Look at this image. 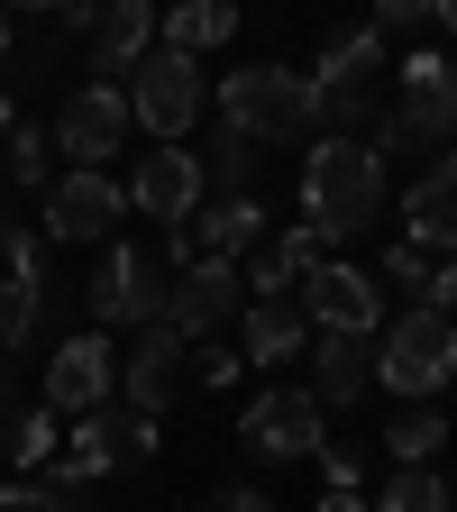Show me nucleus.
Instances as JSON below:
<instances>
[{
    "instance_id": "obj_1",
    "label": "nucleus",
    "mask_w": 457,
    "mask_h": 512,
    "mask_svg": "<svg viewBox=\"0 0 457 512\" xmlns=\"http://www.w3.org/2000/svg\"><path fill=\"white\" fill-rule=\"evenodd\" d=\"M375 211H384V156L366 138H320L302 156V220L320 229V247L357 238Z\"/></svg>"
},
{
    "instance_id": "obj_2",
    "label": "nucleus",
    "mask_w": 457,
    "mask_h": 512,
    "mask_svg": "<svg viewBox=\"0 0 457 512\" xmlns=\"http://www.w3.org/2000/svg\"><path fill=\"white\" fill-rule=\"evenodd\" d=\"M220 128H238L247 147H275V138L320 128L311 74H293V64H238V74H220Z\"/></svg>"
},
{
    "instance_id": "obj_3",
    "label": "nucleus",
    "mask_w": 457,
    "mask_h": 512,
    "mask_svg": "<svg viewBox=\"0 0 457 512\" xmlns=\"http://www.w3.org/2000/svg\"><path fill=\"white\" fill-rule=\"evenodd\" d=\"M457 147V55H403V110H384L366 128L375 156H430V147Z\"/></svg>"
},
{
    "instance_id": "obj_4",
    "label": "nucleus",
    "mask_w": 457,
    "mask_h": 512,
    "mask_svg": "<svg viewBox=\"0 0 457 512\" xmlns=\"http://www.w3.org/2000/svg\"><path fill=\"white\" fill-rule=\"evenodd\" d=\"M375 74H384V37L375 28H339L311 64V110L330 138H366L375 128Z\"/></svg>"
},
{
    "instance_id": "obj_5",
    "label": "nucleus",
    "mask_w": 457,
    "mask_h": 512,
    "mask_svg": "<svg viewBox=\"0 0 457 512\" xmlns=\"http://www.w3.org/2000/svg\"><path fill=\"white\" fill-rule=\"evenodd\" d=\"M375 384H384V394H403V403H430L439 384H457V320H439V311L384 320V339H375Z\"/></svg>"
},
{
    "instance_id": "obj_6",
    "label": "nucleus",
    "mask_w": 457,
    "mask_h": 512,
    "mask_svg": "<svg viewBox=\"0 0 457 512\" xmlns=\"http://www.w3.org/2000/svg\"><path fill=\"white\" fill-rule=\"evenodd\" d=\"M165 256L156 247H138V238H119V247H101V275H92V320L101 330H147V320L165 311Z\"/></svg>"
},
{
    "instance_id": "obj_7",
    "label": "nucleus",
    "mask_w": 457,
    "mask_h": 512,
    "mask_svg": "<svg viewBox=\"0 0 457 512\" xmlns=\"http://www.w3.org/2000/svg\"><path fill=\"white\" fill-rule=\"evenodd\" d=\"M128 119H138L156 147H174L183 128L202 119V64H192V55H174V46H156L138 74H128Z\"/></svg>"
},
{
    "instance_id": "obj_8",
    "label": "nucleus",
    "mask_w": 457,
    "mask_h": 512,
    "mask_svg": "<svg viewBox=\"0 0 457 512\" xmlns=\"http://www.w3.org/2000/svg\"><path fill=\"white\" fill-rule=\"evenodd\" d=\"M330 412L311 403V384H266L247 412H238V439H247V458H266V467H284V458H320V430Z\"/></svg>"
},
{
    "instance_id": "obj_9",
    "label": "nucleus",
    "mask_w": 457,
    "mask_h": 512,
    "mask_svg": "<svg viewBox=\"0 0 457 512\" xmlns=\"http://www.w3.org/2000/svg\"><path fill=\"white\" fill-rule=\"evenodd\" d=\"M293 302H302V320H311L320 339H384V293H375V275L339 266V256H320Z\"/></svg>"
},
{
    "instance_id": "obj_10",
    "label": "nucleus",
    "mask_w": 457,
    "mask_h": 512,
    "mask_svg": "<svg viewBox=\"0 0 457 512\" xmlns=\"http://www.w3.org/2000/svg\"><path fill=\"white\" fill-rule=\"evenodd\" d=\"M128 128H138V119H128V83H83L74 101L55 110V147L74 156V174H101L128 147Z\"/></svg>"
},
{
    "instance_id": "obj_11",
    "label": "nucleus",
    "mask_w": 457,
    "mask_h": 512,
    "mask_svg": "<svg viewBox=\"0 0 457 512\" xmlns=\"http://www.w3.org/2000/svg\"><path fill=\"white\" fill-rule=\"evenodd\" d=\"M238 311H247L238 266H211V256H202L192 275H174V284H165V311H156V320H165L183 348H202V339H220V330H229Z\"/></svg>"
},
{
    "instance_id": "obj_12",
    "label": "nucleus",
    "mask_w": 457,
    "mask_h": 512,
    "mask_svg": "<svg viewBox=\"0 0 457 512\" xmlns=\"http://www.w3.org/2000/svg\"><path fill=\"white\" fill-rule=\"evenodd\" d=\"M202 202H211V183H202V156L192 147H147L138 174H128V211H147L156 229H183Z\"/></svg>"
},
{
    "instance_id": "obj_13",
    "label": "nucleus",
    "mask_w": 457,
    "mask_h": 512,
    "mask_svg": "<svg viewBox=\"0 0 457 512\" xmlns=\"http://www.w3.org/2000/svg\"><path fill=\"white\" fill-rule=\"evenodd\" d=\"M110 384H119V357H110V339L101 330H74V339H55V366H46V412L64 421H92L101 403H110Z\"/></svg>"
},
{
    "instance_id": "obj_14",
    "label": "nucleus",
    "mask_w": 457,
    "mask_h": 512,
    "mask_svg": "<svg viewBox=\"0 0 457 512\" xmlns=\"http://www.w3.org/2000/svg\"><path fill=\"white\" fill-rule=\"evenodd\" d=\"M119 211H128V183H110V174H55L46 183V238H64V247L110 238Z\"/></svg>"
},
{
    "instance_id": "obj_15",
    "label": "nucleus",
    "mask_w": 457,
    "mask_h": 512,
    "mask_svg": "<svg viewBox=\"0 0 457 512\" xmlns=\"http://www.w3.org/2000/svg\"><path fill=\"white\" fill-rule=\"evenodd\" d=\"M403 247H421L430 266H448V256H457V147L403 192Z\"/></svg>"
},
{
    "instance_id": "obj_16",
    "label": "nucleus",
    "mask_w": 457,
    "mask_h": 512,
    "mask_svg": "<svg viewBox=\"0 0 457 512\" xmlns=\"http://www.w3.org/2000/svg\"><path fill=\"white\" fill-rule=\"evenodd\" d=\"M183 357H192V348L165 330V320H147V330H138V348L119 357V403L156 421V412L174 403V384H183Z\"/></svg>"
},
{
    "instance_id": "obj_17",
    "label": "nucleus",
    "mask_w": 457,
    "mask_h": 512,
    "mask_svg": "<svg viewBox=\"0 0 457 512\" xmlns=\"http://www.w3.org/2000/svg\"><path fill=\"white\" fill-rule=\"evenodd\" d=\"M92 74L110 83V74H138V64L156 55V37H165V19L147 10V0H110V10H92Z\"/></svg>"
},
{
    "instance_id": "obj_18",
    "label": "nucleus",
    "mask_w": 457,
    "mask_h": 512,
    "mask_svg": "<svg viewBox=\"0 0 457 512\" xmlns=\"http://www.w3.org/2000/svg\"><path fill=\"white\" fill-rule=\"evenodd\" d=\"M238 357H247V366H293V357H311L302 302H247V311H238Z\"/></svg>"
},
{
    "instance_id": "obj_19",
    "label": "nucleus",
    "mask_w": 457,
    "mask_h": 512,
    "mask_svg": "<svg viewBox=\"0 0 457 512\" xmlns=\"http://www.w3.org/2000/svg\"><path fill=\"white\" fill-rule=\"evenodd\" d=\"M366 375H375V339H311V403L320 412L366 403Z\"/></svg>"
},
{
    "instance_id": "obj_20",
    "label": "nucleus",
    "mask_w": 457,
    "mask_h": 512,
    "mask_svg": "<svg viewBox=\"0 0 457 512\" xmlns=\"http://www.w3.org/2000/svg\"><path fill=\"white\" fill-rule=\"evenodd\" d=\"M183 229H192V247H202L211 266H238V256L266 238V202H256V192H238V202H202Z\"/></svg>"
},
{
    "instance_id": "obj_21",
    "label": "nucleus",
    "mask_w": 457,
    "mask_h": 512,
    "mask_svg": "<svg viewBox=\"0 0 457 512\" xmlns=\"http://www.w3.org/2000/svg\"><path fill=\"white\" fill-rule=\"evenodd\" d=\"M229 37H238V10H229V0H183V10H165V37H156V46L211 55V46H229Z\"/></svg>"
},
{
    "instance_id": "obj_22",
    "label": "nucleus",
    "mask_w": 457,
    "mask_h": 512,
    "mask_svg": "<svg viewBox=\"0 0 457 512\" xmlns=\"http://www.w3.org/2000/svg\"><path fill=\"white\" fill-rule=\"evenodd\" d=\"M92 430H101V448H110L119 467H147L156 448H165V439H156V421H147V412H128V403H101V412H92Z\"/></svg>"
},
{
    "instance_id": "obj_23",
    "label": "nucleus",
    "mask_w": 457,
    "mask_h": 512,
    "mask_svg": "<svg viewBox=\"0 0 457 512\" xmlns=\"http://www.w3.org/2000/svg\"><path fill=\"white\" fill-rule=\"evenodd\" d=\"M375 512H457V494H448L439 467H394L384 494H375Z\"/></svg>"
},
{
    "instance_id": "obj_24",
    "label": "nucleus",
    "mask_w": 457,
    "mask_h": 512,
    "mask_svg": "<svg viewBox=\"0 0 457 512\" xmlns=\"http://www.w3.org/2000/svg\"><path fill=\"white\" fill-rule=\"evenodd\" d=\"M0 165H10V183H28V192H46L55 183V128H10V138H0Z\"/></svg>"
},
{
    "instance_id": "obj_25",
    "label": "nucleus",
    "mask_w": 457,
    "mask_h": 512,
    "mask_svg": "<svg viewBox=\"0 0 457 512\" xmlns=\"http://www.w3.org/2000/svg\"><path fill=\"white\" fill-rule=\"evenodd\" d=\"M384 448H394V467H439V448H448V421L430 403H412L394 430H384Z\"/></svg>"
},
{
    "instance_id": "obj_26",
    "label": "nucleus",
    "mask_w": 457,
    "mask_h": 512,
    "mask_svg": "<svg viewBox=\"0 0 457 512\" xmlns=\"http://www.w3.org/2000/svg\"><path fill=\"white\" fill-rule=\"evenodd\" d=\"M46 330V284H0V357H19Z\"/></svg>"
},
{
    "instance_id": "obj_27",
    "label": "nucleus",
    "mask_w": 457,
    "mask_h": 512,
    "mask_svg": "<svg viewBox=\"0 0 457 512\" xmlns=\"http://www.w3.org/2000/svg\"><path fill=\"white\" fill-rule=\"evenodd\" d=\"M83 494L92 485H74V476H28V485H0V512H83Z\"/></svg>"
},
{
    "instance_id": "obj_28",
    "label": "nucleus",
    "mask_w": 457,
    "mask_h": 512,
    "mask_svg": "<svg viewBox=\"0 0 457 512\" xmlns=\"http://www.w3.org/2000/svg\"><path fill=\"white\" fill-rule=\"evenodd\" d=\"M0 439H10V458H19V467H55V439H64V430H55V412H46V403H19Z\"/></svg>"
},
{
    "instance_id": "obj_29",
    "label": "nucleus",
    "mask_w": 457,
    "mask_h": 512,
    "mask_svg": "<svg viewBox=\"0 0 457 512\" xmlns=\"http://www.w3.org/2000/svg\"><path fill=\"white\" fill-rule=\"evenodd\" d=\"M55 476H74V485H101V476H119V458L101 448V430H92V421H74V448H55Z\"/></svg>"
},
{
    "instance_id": "obj_30",
    "label": "nucleus",
    "mask_w": 457,
    "mask_h": 512,
    "mask_svg": "<svg viewBox=\"0 0 457 512\" xmlns=\"http://www.w3.org/2000/svg\"><path fill=\"white\" fill-rule=\"evenodd\" d=\"M183 375H192V384H211V394H220V384H238V375H247V357H238L229 339H202V348L183 357Z\"/></svg>"
},
{
    "instance_id": "obj_31",
    "label": "nucleus",
    "mask_w": 457,
    "mask_h": 512,
    "mask_svg": "<svg viewBox=\"0 0 457 512\" xmlns=\"http://www.w3.org/2000/svg\"><path fill=\"white\" fill-rule=\"evenodd\" d=\"M384 284H403V293H430V256L394 238V247H384Z\"/></svg>"
},
{
    "instance_id": "obj_32",
    "label": "nucleus",
    "mask_w": 457,
    "mask_h": 512,
    "mask_svg": "<svg viewBox=\"0 0 457 512\" xmlns=\"http://www.w3.org/2000/svg\"><path fill=\"white\" fill-rule=\"evenodd\" d=\"M320 476H330V494H357V448H330V439H320Z\"/></svg>"
},
{
    "instance_id": "obj_33",
    "label": "nucleus",
    "mask_w": 457,
    "mask_h": 512,
    "mask_svg": "<svg viewBox=\"0 0 457 512\" xmlns=\"http://www.w3.org/2000/svg\"><path fill=\"white\" fill-rule=\"evenodd\" d=\"M421 311L457 320V256H448V266H430V293H421Z\"/></svg>"
},
{
    "instance_id": "obj_34",
    "label": "nucleus",
    "mask_w": 457,
    "mask_h": 512,
    "mask_svg": "<svg viewBox=\"0 0 457 512\" xmlns=\"http://www.w3.org/2000/svg\"><path fill=\"white\" fill-rule=\"evenodd\" d=\"M421 19H430V0H384V19H375V37H384V28H421Z\"/></svg>"
},
{
    "instance_id": "obj_35",
    "label": "nucleus",
    "mask_w": 457,
    "mask_h": 512,
    "mask_svg": "<svg viewBox=\"0 0 457 512\" xmlns=\"http://www.w3.org/2000/svg\"><path fill=\"white\" fill-rule=\"evenodd\" d=\"M211 512H275V503L256 494V485H220V503H211Z\"/></svg>"
},
{
    "instance_id": "obj_36",
    "label": "nucleus",
    "mask_w": 457,
    "mask_h": 512,
    "mask_svg": "<svg viewBox=\"0 0 457 512\" xmlns=\"http://www.w3.org/2000/svg\"><path fill=\"white\" fill-rule=\"evenodd\" d=\"M311 512H366V494H320Z\"/></svg>"
},
{
    "instance_id": "obj_37",
    "label": "nucleus",
    "mask_w": 457,
    "mask_h": 512,
    "mask_svg": "<svg viewBox=\"0 0 457 512\" xmlns=\"http://www.w3.org/2000/svg\"><path fill=\"white\" fill-rule=\"evenodd\" d=\"M10 412H19V394H10V366H0V430H10Z\"/></svg>"
},
{
    "instance_id": "obj_38",
    "label": "nucleus",
    "mask_w": 457,
    "mask_h": 512,
    "mask_svg": "<svg viewBox=\"0 0 457 512\" xmlns=\"http://www.w3.org/2000/svg\"><path fill=\"white\" fill-rule=\"evenodd\" d=\"M10 128H19V110H10V92H0V138H10Z\"/></svg>"
},
{
    "instance_id": "obj_39",
    "label": "nucleus",
    "mask_w": 457,
    "mask_h": 512,
    "mask_svg": "<svg viewBox=\"0 0 457 512\" xmlns=\"http://www.w3.org/2000/svg\"><path fill=\"white\" fill-rule=\"evenodd\" d=\"M10 46H19V28H10V10H0V55H10Z\"/></svg>"
},
{
    "instance_id": "obj_40",
    "label": "nucleus",
    "mask_w": 457,
    "mask_h": 512,
    "mask_svg": "<svg viewBox=\"0 0 457 512\" xmlns=\"http://www.w3.org/2000/svg\"><path fill=\"white\" fill-rule=\"evenodd\" d=\"M439 28H448V37H457V0H439Z\"/></svg>"
}]
</instances>
